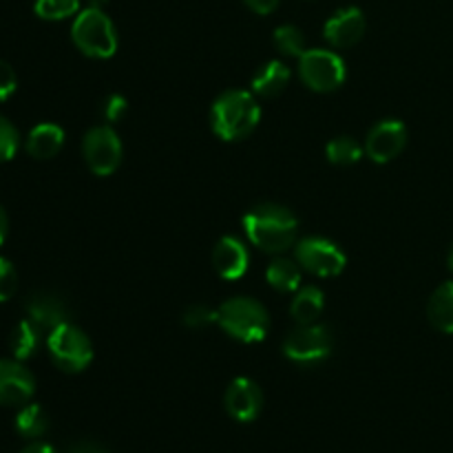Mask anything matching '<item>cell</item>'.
Listing matches in <instances>:
<instances>
[{"label": "cell", "mask_w": 453, "mask_h": 453, "mask_svg": "<svg viewBox=\"0 0 453 453\" xmlns=\"http://www.w3.org/2000/svg\"><path fill=\"white\" fill-rule=\"evenodd\" d=\"M243 228L250 243H255L259 250L279 255L296 242L299 221L288 208L277 203H261L243 217Z\"/></svg>", "instance_id": "obj_1"}, {"label": "cell", "mask_w": 453, "mask_h": 453, "mask_svg": "<svg viewBox=\"0 0 453 453\" xmlns=\"http://www.w3.org/2000/svg\"><path fill=\"white\" fill-rule=\"evenodd\" d=\"M261 119L259 102L252 93L233 88L221 93L211 111V124L217 137L224 142H239L250 135Z\"/></svg>", "instance_id": "obj_2"}, {"label": "cell", "mask_w": 453, "mask_h": 453, "mask_svg": "<svg viewBox=\"0 0 453 453\" xmlns=\"http://www.w3.org/2000/svg\"><path fill=\"white\" fill-rule=\"evenodd\" d=\"M217 326L242 343H259L268 336V310L250 296H234L217 308Z\"/></svg>", "instance_id": "obj_3"}, {"label": "cell", "mask_w": 453, "mask_h": 453, "mask_svg": "<svg viewBox=\"0 0 453 453\" xmlns=\"http://www.w3.org/2000/svg\"><path fill=\"white\" fill-rule=\"evenodd\" d=\"M73 44L93 60H106L118 51V34L111 18L100 7H88L78 13L71 27Z\"/></svg>", "instance_id": "obj_4"}, {"label": "cell", "mask_w": 453, "mask_h": 453, "mask_svg": "<svg viewBox=\"0 0 453 453\" xmlns=\"http://www.w3.org/2000/svg\"><path fill=\"white\" fill-rule=\"evenodd\" d=\"M47 349L51 354L53 363L62 372H69V374H80L93 361L91 339L78 326L69 321L49 332Z\"/></svg>", "instance_id": "obj_5"}, {"label": "cell", "mask_w": 453, "mask_h": 453, "mask_svg": "<svg viewBox=\"0 0 453 453\" xmlns=\"http://www.w3.org/2000/svg\"><path fill=\"white\" fill-rule=\"evenodd\" d=\"M299 75L310 91H336L345 82V62L327 49H308L299 58Z\"/></svg>", "instance_id": "obj_6"}, {"label": "cell", "mask_w": 453, "mask_h": 453, "mask_svg": "<svg viewBox=\"0 0 453 453\" xmlns=\"http://www.w3.org/2000/svg\"><path fill=\"white\" fill-rule=\"evenodd\" d=\"M332 352V334L326 326H301L283 341V354L299 365H314Z\"/></svg>", "instance_id": "obj_7"}, {"label": "cell", "mask_w": 453, "mask_h": 453, "mask_svg": "<svg viewBox=\"0 0 453 453\" xmlns=\"http://www.w3.org/2000/svg\"><path fill=\"white\" fill-rule=\"evenodd\" d=\"M122 142L111 127H96L84 135L82 153L96 175L109 177L122 164Z\"/></svg>", "instance_id": "obj_8"}, {"label": "cell", "mask_w": 453, "mask_h": 453, "mask_svg": "<svg viewBox=\"0 0 453 453\" xmlns=\"http://www.w3.org/2000/svg\"><path fill=\"white\" fill-rule=\"evenodd\" d=\"M296 261L314 277H339L345 270V252L334 242L323 237L301 239L296 246Z\"/></svg>", "instance_id": "obj_9"}, {"label": "cell", "mask_w": 453, "mask_h": 453, "mask_svg": "<svg viewBox=\"0 0 453 453\" xmlns=\"http://www.w3.org/2000/svg\"><path fill=\"white\" fill-rule=\"evenodd\" d=\"M35 392V379L18 358H0V405L22 407Z\"/></svg>", "instance_id": "obj_10"}, {"label": "cell", "mask_w": 453, "mask_h": 453, "mask_svg": "<svg viewBox=\"0 0 453 453\" xmlns=\"http://www.w3.org/2000/svg\"><path fill=\"white\" fill-rule=\"evenodd\" d=\"M407 144V128L398 119H383L370 131L365 140V153L372 162L388 164L403 153Z\"/></svg>", "instance_id": "obj_11"}, {"label": "cell", "mask_w": 453, "mask_h": 453, "mask_svg": "<svg viewBox=\"0 0 453 453\" xmlns=\"http://www.w3.org/2000/svg\"><path fill=\"white\" fill-rule=\"evenodd\" d=\"M226 411L239 423H252L264 410V392L252 379L239 376L226 389Z\"/></svg>", "instance_id": "obj_12"}, {"label": "cell", "mask_w": 453, "mask_h": 453, "mask_svg": "<svg viewBox=\"0 0 453 453\" xmlns=\"http://www.w3.org/2000/svg\"><path fill=\"white\" fill-rule=\"evenodd\" d=\"M326 40L336 49L354 47L365 34V16L361 9L348 7L336 12L330 20L326 22Z\"/></svg>", "instance_id": "obj_13"}, {"label": "cell", "mask_w": 453, "mask_h": 453, "mask_svg": "<svg viewBox=\"0 0 453 453\" xmlns=\"http://www.w3.org/2000/svg\"><path fill=\"white\" fill-rule=\"evenodd\" d=\"M248 264H250V255H248V248L242 239L221 237L217 242L215 250H212V265H215L219 277L237 281L246 274Z\"/></svg>", "instance_id": "obj_14"}, {"label": "cell", "mask_w": 453, "mask_h": 453, "mask_svg": "<svg viewBox=\"0 0 453 453\" xmlns=\"http://www.w3.org/2000/svg\"><path fill=\"white\" fill-rule=\"evenodd\" d=\"M27 319L40 332H51L62 323H66V308L58 296L40 292V295H31L27 301Z\"/></svg>", "instance_id": "obj_15"}, {"label": "cell", "mask_w": 453, "mask_h": 453, "mask_svg": "<svg viewBox=\"0 0 453 453\" xmlns=\"http://www.w3.org/2000/svg\"><path fill=\"white\" fill-rule=\"evenodd\" d=\"M65 144V131L58 124H38L27 137V153L35 159H51Z\"/></svg>", "instance_id": "obj_16"}, {"label": "cell", "mask_w": 453, "mask_h": 453, "mask_svg": "<svg viewBox=\"0 0 453 453\" xmlns=\"http://www.w3.org/2000/svg\"><path fill=\"white\" fill-rule=\"evenodd\" d=\"M290 84V69L283 62L270 60L252 78V93L259 97H277Z\"/></svg>", "instance_id": "obj_17"}, {"label": "cell", "mask_w": 453, "mask_h": 453, "mask_svg": "<svg viewBox=\"0 0 453 453\" xmlns=\"http://www.w3.org/2000/svg\"><path fill=\"white\" fill-rule=\"evenodd\" d=\"M427 319L438 332L453 334V281L436 288L427 303Z\"/></svg>", "instance_id": "obj_18"}, {"label": "cell", "mask_w": 453, "mask_h": 453, "mask_svg": "<svg viewBox=\"0 0 453 453\" xmlns=\"http://www.w3.org/2000/svg\"><path fill=\"white\" fill-rule=\"evenodd\" d=\"M323 305H326L323 292L319 290L317 286H305L301 288L295 295V299H292L290 314L299 326H312V323H317V319L321 317Z\"/></svg>", "instance_id": "obj_19"}, {"label": "cell", "mask_w": 453, "mask_h": 453, "mask_svg": "<svg viewBox=\"0 0 453 453\" xmlns=\"http://www.w3.org/2000/svg\"><path fill=\"white\" fill-rule=\"evenodd\" d=\"M265 279L277 292H295L301 286V265L286 257H279L268 265Z\"/></svg>", "instance_id": "obj_20"}, {"label": "cell", "mask_w": 453, "mask_h": 453, "mask_svg": "<svg viewBox=\"0 0 453 453\" xmlns=\"http://www.w3.org/2000/svg\"><path fill=\"white\" fill-rule=\"evenodd\" d=\"M40 339H42V332H40L29 319L18 323L12 332V339H9L13 358H18V361H27V358L34 357V354L38 352Z\"/></svg>", "instance_id": "obj_21"}, {"label": "cell", "mask_w": 453, "mask_h": 453, "mask_svg": "<svg viewBox=\"0 0 453 453\" xmlns=\"http://www.w3.org/2000/svg\"><path fill=\"white\" fill-rule=\"evenodd\" d=\"M16 429L22 438H31V441H35V438L47 434L49 416L44 414L42 407L34 405V403L22 405V410L18 411L16 416Z\"/></svg>", "instance_id": "obj_22"}, {"label": "cell", "mask_w": 453, "mask_h": 453, "mask_svg": "<svg viewBox=\"0 0 453 453\" xmlns=\"http://www.w3.org/2000/svg\"><path fill=\"white\" fill-rule=\"evenodd\" d=\"M327 159L336 166H349V164H357L363 157V149L357 140L352 137H336L327 144L326 149Z\"/></svg>", "instance_id": "obj_23"}, {"label": "cell", "mask_w": 453, "mask_h": 453, "mask_svg": "<svg viewBox=\"0 0 453 453\" xmlns=\"http://www.w3.org/2000/svg\"><path fill=\"white\" fill-rule=\"evenodd\" d=\"M34 12L42 20H65L80 12V0H35Z\"/></svg>", "instance_id": "obj_24"}, {"label": "cell", "mask_w": 453, "mask_h": 453, "mask_svg": "<svg viewBox=\"0 0 453 453\" xmlns=\"http://www.w3.org/2000/svg\"><path fill=\"white\" fill-rule=\"evenodd\" d=\"M274 44H277V49L283 53V56H290V58H301L305 51H308L303 34L292 25H283L274 31Z\"/></svg>", "instance_id": "obj_25"}, {"label": "cell", "mask_w": 453, "mask_h": 453, "mask_svg": "<svg viewBox=\"0 0 453 453\" xmlns=\"http://www.w3.org/2000/svg\"><path fill=\"white\" fill-rule=\"evenodd\" d=\"M18 146H20V137H18L16 127L0 115V164L13 159V155L18 153Z\"/></svg>", "instance_id": "obj_26"}, {"label": "cell", "mask_w": 453, "mask_h": 453, "mask_svg": "<svg viewBox=\"0 0 453 453\" xmlns=\"http://www.w3.org/2000/svg\"><path fill=\"white\" fill-rule=\"evenodd\" d=\"M184 323L193 330H203L211 323H217V310L206 308V305H190L184 312Z\"/></svg>", "instance_id": "obj_27"}, {"label": "cell", "mask_w": 453, "mask_h": 453, "mask_svg": "<svg viewBox=\"0 0 453 453\" xmlns=\"http://www.w3.org/2000/svg\"><path fill=\"white\" fill-rule=\"evenodd\" d=\"M16 288H18L16 268L12 265V261L0 257V303L12 299V296L16 295Z\"/></svg>", "instance_id": "obj_28"}, {"label": "cell", "mask_w": 453, "mask_h": 453, "mask_svg": "<svg viewBox=\"0 0 453 453\" xmlns=\"http://www.w3.org/2000/svg\"><path fill=\"white\" fill-rule=\"evenodd\" d=\"M16 87H18L16 71H13L7 62L0 60V102L12 97L13 91H16Z\"/></svg>", "instance_id": "obj_29"}, {"label": "cell", "mask_w": 453, "mask_h": 453, "mask_svg": "<svg viewBox=\"0 0 453 453\" xmlns=\"http://www.w3.org/2000/svg\"><path fill=\"white\" fill-rule=\"evenodd\" d=\"M127 100L122 96H111L109 100L104 102V118L109 122H119V119L127 115Z\"/></svg>", "instance_id": "obj_30"}, {"label": "cell", "mask_w": 453, "mask_h": 453, "mask_svg": "<svg viewBox=\"0 0 453 453\" xmlns=\"http://www.w3.org/2000/svg\"><path fill=\"white\" fill-rule=\"evenodd\" d=\"M243 3H246L252 12L259 13V16H268V13H273L274 9L279 7L281 0H243Z\"/></svg>", "instance_id": "obj_31"}, {"label": "cell", "mask_w": 453, "mask_h": 453, "mask_svg": "<svg viewBox=\"0 0 453 453\" xmlns=\"http://www.w3.org/2000/svg\"><path fill=\"white\" fill-rule=\"evenodd\" d=\"M66 453H109L104 447L96 445V442H78V445L71 447Z\"/></svg>", "instance_id": "obj_32"}, {"label": "cell", "mask_w": 453, "mask_h": 453, "mask_svg": "<svg viewBox=\"0 0 453 453\" xmlns=\"http://www.w3.org/2000/svg\"><path fill=\"white\" fill-rule=\"evenodd\" d=\"M20 453H56L51 445H47V442H31L29 447H25Z\"/></svg>", "instance_id": "obj_33"}, {"label": "cell", "mask_w": 453, "mask_h": 453, "mask_svg": "<svg viewBox=\"0 0 453 453\" xmlns=\"http://www.w3.org/2000/svg\"><path fill=\"white\" fill-rule=\"evenodd\" d=\"M7 233H9V217L7 212H4V208L0 206V246H3V242L7 239Z\"/></svg>", "instance_id": "obj_34"}, {"label": "cell", "mask_w": 453, "mask_h": 453, "mask_svg": "<svg viewBox=\"0 0 453 453\" xmlns=\"http://www.w3.org/2000/svg\"><path fill=\"white\" fill-rule=\"evenodd\" d=\"M447 265H449V270L453 273V246H451V250H449V257H447Z\"/></svg>", "instance_id": "obj_35"}, {"label": "cell", "mask_w": 453, "mask_h": 453, "mask_svg": "<svg viewBox=\"0 0 453 453\" xmlns=\"http://www.w3.org/2000/svg\"><path fill=\"white\" fill-rule=\"evenodd\" d=\"M102 3H106V0H93V7H97V4H102Z\"/></svg>", "instance_id": "obj_36"}]
</instances>
